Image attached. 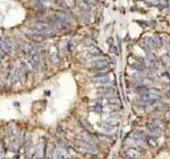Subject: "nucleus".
<instances>
[{"label":"nucleus","instance_id":"1","mask_svg":"<svg viewBox=\"0 0 170 159\" xmlns=\"http://www.w3.org/2000/svg\"><path fill=\"white\" fill-rule=\"evenodd\" d=\"M148 97H149V99L152 101H154V100H156V99H159L160 98V92L157 90V89H151L150 91H149V93H148Z\"/></svg>","mask_w":170,"mask_h":159},{"label":"nucleus","instance_id":"2","mask_svg":"<svg viewBox=\"0 0 170 159\" xmlns=\"http://www.w3.org/2000/svg\"><path fill=\"white\" fill-rule=\"evenodd\" d=\"M129 155H130L131 157L135 158V159H136V158H138V157L140 156V154L138 153V152H136L135 150H130V152H129Z\"/></svg>","mask_w":170,"mask_h":159},{"label":"nucleus","instance_id":"3","mask_svg":"<svg viewBox=\"0 0 170 159\" xmlns=\"http://www.w3.org/2000/svg\"><path fill=\"white\" fill-rule=\"evenodd\" d=\"M81 7L83 10H89V2L88 1H86V0H84V1H82L81 2Z\"/></svg>","mask_w":170,"mask_h":159},{"label":"nucleus","instance_id":"4","mask_svg":"<svg viewBox=\"0 0 170 159\" xmlns=\"http://www.w3.org/2000/svg\"><path fill=\"white\" fill-rule=\"evenodd\" d=\"M162 62H163V64H165V65H170V57L168 55H164V56L162 57Z\"/></svg>","mask_w":170,"mask_h":159},{"label":"nucleus","instance_id":"5","mask_svg":"<svg viewBox=\"0 0 170 159\" xmlns=\"http://www.w3.org/2000/svg\"><path fill=\"white\" fill-rule=\"evenodd\" d=\"M65 3H67L68 5H73L74 4V0H65Z\"/></svg>","mask_w":170,"mask_h":159},{"label":"nucleus","instance_id":"6","mask_svg":"<svg viewBox=\"0 0 170 159\" xmlns=\"http://www.w3.org/2000/svg\"><path fill=\"white\" fill-rule=\"evenodd\" d=\"M86 1H88V2H89V1H90V2H95V1H97V0H86Z\"/></svg>","mask_w":170,"mask_h":159}]
</instances>
